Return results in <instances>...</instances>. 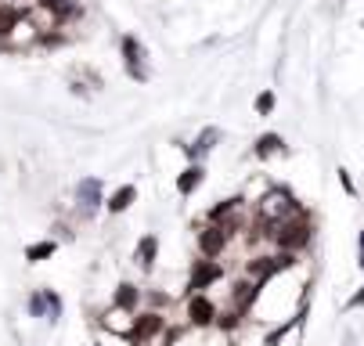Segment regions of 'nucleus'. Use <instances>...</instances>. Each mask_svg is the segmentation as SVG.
<instances>
[{"label":"nucleus","instance_id":"obj_1","mask_svg":"<svg viewBox=\"0 0 364 346\" xmlns=\"http://www.w3.org/2000/svg\"><path fill=\"white\" fill-rule=\"evenodd\" d=\"M310 238H314V217H310L306 210H299L296 217H289V220L271 227V245L278 253H292L296 256V253H303L310 245Z\"/></svg>","mask_w":364,"mask_h":346},{"label":"nucleus","instance_id":"obj_2","mask_svg":"<svg viewBox=\"0 0 364 346\" xmlns=\"http://www.w3.org/2000/svg\"><path fill=\"white\" fill-rule=\"evenodd\" d=\"M303 206L296 202V195L289 191V188H271L264 199L256 202V210H252V217L259 220V224H267V227H274V224H282V220H289V217H296Z\"/></svg>","mask_w":364,"mask_h":346},{"label":"nucleus","instance_id":"obj_3","mask_svg":"<svg viewBox=\"0 0 364 346\" xmlns=\"http://www.w3.org/2000/svg\"><path fill=\"white\" fill-rule=\"evenodd\" d=\"M184 318H188L191 328H213L217 318H220V303L210 292H191L188 303H184Z\"/></svg>","mask_w":364,"mask_h":346},{"label":"nucleus","instance_id":"obj_4","mask_svg":"<svg viewBox=\"0 0 364 346\" xmlns=\"http://www.w3.org/2000/svg\"><path fill=\"white\" fill-rule=\"evenodd\" d=\"M231 242H235V238H231V231H228L224 224H205V227L198 231V256H205V260H220Z\"/></svg>","mask_w":364,"mask_h":346},{"label":"nucleus","instance_id":"obj_5","mask_svg":"<svg viewBox=\"0 0 364 346\" xmlns=\"http://www.w3.org/2000/svg\"><path fill=\"white\" fill-rule=\"evenodd\" d=\"M119 51H123V65H127V72H130V80H137V83H148V65H144V43L137 40V36H123L119 40Z\"/></svg>","mask_w":364,"mask_h":346},{"label":"nucleus","instance_id":"obj_6","mask_svg":"<svg viewBox=\"0 0 364 346\" xmlns=\"http://www.w3.org/2000/svg\"><path fill=\"white\" fill-rule=\"evenodd\" d=\"M220 278H224V264H220V260H205V256H198L195 267H191L188 288H191V292H210Z\"/></svg>","mask_w":364,"mask_h":346},{"label":"nucleus","instance_id":"obj_7","mask_svg":"<svg viewBox=\"0 0 364 346\" xmlns=\"http://www.w3.org/2000/svg\"><path fill=\"white\" fill-rule=\"evenodd\" d=\"M43 40V33L36 29V22L29 18V11H22V18L11 26V33L4 36V47L8 51H26V47H33V43H40Z\"/></svg>","mask_w":364,"mask_h":346},{"label":"nucleus","instance_id":"obj_8","mask_svg":"<svg viewBox=\"0 0 364 346\" xmlns=\"http://www.w3.org/2000/svg\"><path fill=\"white\" fill-rule=\"evenodd\" d=\"M101 332H112V335H130L134 339V328H137V310H127V307H109L105 314L97 318Z\"/></svg>","mask_w":364,"mask_h":346},{"label":"nucleus","instance_id":"obj_9","mask_svg":"<svg viewBox=\"0 0 364 346\" xmlns=\"http://www.w3.org/2000/svg\"><path fill=\"white\" fill-rule=\"evenodd\" d=\"M76 202H80V210L90 217L101 202H105V199H101V180L97 177H83L80 184H76Z\"/></svg>","mask_w":364,"mask_h":346},{"label":"nucleus","instance_id":"obj_10","mask_svg":"<svg viewBox=\"0 0 364 346\" xmlns=\"http://www.w3.org/2000/svg\"><path fill=\"white\" fill-rule=\"evenodd\" d=\"M217 141H220V130H217V126H205V130L195 137V144H191V148H184V152H188V159H191V163H202V159L217 148Z\"/></svg>","mask_w":364,"mask_h":346},{"label":"nucleus","instance_id":"obj_11","mask_svg":"<svg viewBox=\"0 0 364 346\" xmlns=\"http://www.w3.org/2000/svg\"><path fill=\"white\" fill-rule=\"evenodd\" d=\"M242 210H245V199L242 195H231V199H224L220 206H213L210 213H205V224H228V220L242 217Z\"/></svg>","mask_w":364,"mask_h":346},{"label":"nucleus","instance_id":"obj_12","mask_svg":"<svg viewBox=\"0 0 364 346\" xmlns=\"http://www.w3.org/2000/svg\"><path fill=\"white\" fill-rule=\"evenodd\" d=\"M289 148L278 134H264V137H256V148H252V156L256 159H274V156H285Z\"/></svg>","mask_w":364,"mask_h":346},{"label":"nucleus","instance_id":"obj_13","mask_svg":"<svg viewBox=\"0 0 364 346\" xmlns=\"http://www.w3.org/2000/svg\"><path fill=\"white\" fill-rule=\"evenodd\" d=\"M155 253H159V238H155V234H144V238L137 242V249H134V264H137L141 271H151Z\"/></svg>","mask_w":364,"mask_h":346},{"label":"nucleus","instance_id":"obj_14","mask_svg":"<svg viewBox=\"0 0 364 346\" xmlns=\"http://www.w3.org/2000/svg\"><path fill=\"white\" fill-rule=\"evenodd\" d=\"M202 180H205V170H202V163H191L188 170H181V177H177V191H181V195H195Z\"/></svg>","mask_w":364,"mask_h":346},{"label":"nucleus","instance_id":"obj_15","mask_svg":"<svg viewBox=\"0 0 364 346\" xmlns=\"http://www.w3.org/2000/svg\"><path fill=\"white\" fill-rule=\"evenodd\" d=\"M112 303H116V307H127V310H137V307H141V288L130 285V281H123V285L116 288V296H112ZM137 314H141V310H137Z\"/></svg>","mask_w":364,"mask_h":346},{"label":"nucleus","instance_id":"obj_16","mask_svg":"<svg viewBox=\"0 0 364 346\" xmlns=\"http://www.w3.org/2000/svg\"><path fill=\"white\" fill-rule=\"evenodd\" d=\"M134 199H137V188H134V184H123V188L112 195V199L105 202V206H109V213H123V210H130V206H134Z\"/></svg>","mask_w":364,"mask_h":346},{"label":"nucleus","instance_id":"obj_17","mask_svg":"<svg viewBox=\"0 0 364 346\" xmlns=\"http://www.w3.org/2000/svg\"><path fill=\"white\" fill-rule=\"evenodd\" d=\"M36 4L50 8L62 22H69V18H76V15H80V4H76V0H36Z\"/></svg>","mask_w":364,"mask_h":346},{"label":"nucleus","instance_id":"obj_18","mask_svg":"<svg viewBox=\"0 0 364 346\" xmlns=\"http://www.w3.org/2000/svg\"><path fill=\"white\" fill-rule=\"evenodd\" d=\"M55 249H58L55 242H36V245H29V249H26V260H29V264H40V260H47V256H55Z\"/></svg>","mask_w":364,"mask_h":346},{"label":"nucleus","instance_id":"obj_19","mask_svg":"<svg viewBox=\"0 0 364 346\" xmlns=\"http://www.w3.org/2000/svg\"><path fill=\"white\" fill-rule=\"evenodd\" d=\"M29 314H33V318H47V314H50L47 288H40V292H33V296H29Z\"/></svg>","mask_w":364,"mask_h":346},{"label":"nucleus","instance_id":"obj_20","mask_svg":"<svg viewBox=\"0 0 364 346\" xmlns=\"http://www.w3.org/2000/svg\"><path fill=\"white\" fill-rule=\"evenodd\" d=\"M252 109H256V116H271L274 112V90H259Z\"/></svg>","mask_w":364,"mask_h":346},{"label":"nucleus","instance_id":"obj_21","mask_svg":"<svg viewBox=\"0 0 364 346\" xmlns=\"http://www.w3.org/2000/svg\"><path fill=\"white\" fill-rule=\"evenodd\" d=\"M97 346H137L130 335H112V332H101V342Z\"/></svg>","mask_w":364,"mask_h":346},{"label":"nucleus","instance_id":"obj_22","mask_svg":"<svg viewBox=\"0 0 364 346\" xmlns=\"http://www.w3.org/2000/svg\"><path fill=\"white\" fill-rule=\"evenodd\" d=\"M47 303H50V314H47V318H50V321H58V318H62V300H58V292H50V288H47Z\"/></svg>","mask_w":364,"mask_h":346},{"label":"nucleus","instance_id":"obj_23","mask_svg":"<svg viewBox=\"0 0 364 346\" xmlns=\"http://www.w3.org/2000/svg\"><path fill=\"white\" fill-rule=\"evenodd\" d=\"M336 173H339V188H343V191L350 195V199H353V195H357V188H353V177H350L346 170H336Z\"/></svg>","mask_w":364,"mask_h":346},{"label":"nucleus","instance_id":"obj_24","mask_svg":"<svg viewBox=\"0 0 364 346\" xmlns=\"http://www.w3.org/2000/svg\"><path fill=\"white\" fill-rule=\"evenodd\" d=\"M346 307H350V310H353V307H364V285L357 288V296H350V303H346Z\"/></svg>","mask_w":364,"mask_h":346},{"label":"nucleus","instance_id":"obj_25","mask_svg":"<svg viewBox=\"0 0 364 346\" xmlns=\"http://www.w3.org/2000/svg\"><path fill=\"white\" fill-rule=\"evenodd\" d=\"M360 253H364V231H360Z\"/></svg>","mask_w":364,"mask_h":346},{"label":"nucleus","instance_id":"obj_26","mask_svg":"<svg viewBox=\"0 0 364 346\" xmlns=\"http://www.w3.org/2000/svg\"><path fill=\"white\" fill-rule=\"evenodd\" d=\"M357 264H360V271H364V253H360V260H357Z\"/></svg>","mask_w":364,"mask_h":346}]
</instances>
